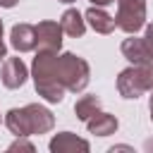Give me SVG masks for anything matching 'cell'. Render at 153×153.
Listing matches in <instances>:
<instances>
[{
	"instance_id": "obj_1",
	"label": "cell",
	"mask_w": 153,
	"mask_h": 153,
	"mask_svg": "<svg viewBox=\"0 0 153 153\" xmlns=\"http://www.w3.org/2000/svg\"><path fill=\"white\" fill-rule=\"evenodd\" d=\"M5 124L17 136H31V134L50 131L53 124H55V117L48 108L31 103V105H24V108H12L5 115Z\"/></svg>"
},
{
	"instance_id": "obj_2",
	"label": "cell",
	"mask_w": 153,
	"mask_h": 153,
	"mask_svg": "<svg viewBox=\"0 0 153 153\" xmlns=\"http://www.w3.org/2000/svg\"><path fill=\"white\" fill-rule=\"evenodd\" d=\"M55 60H57L55 50H38V55L33 57L36 91H38V96H43L50 103H60L65 98V86L57 81V74H55Z\"/></svg>"
},
{
	"instance_id": "obj_3",
	"label": "cell",
	"mask_w": 153,
	"mask_h": 153,
	"mask_svg": "<svg viewBox=\"0 0 153 153\" xmlns=\"http://www.w3.org/2000/svg\"><path fill=\"white\" fill-rule=\"evenodd\" d=\"M55 74H57V81L65 86V91H72V93L84 91L86 84H88V62L81 60L74 53L57 55V60H55Z\"/></svg>"
},
{
	"instance_id": "obj_4",
	"label": "cell",
	"mask_w": 153,
	"mask_h": 153,
	"mask_svg": "<svg viewBox=\"0 0 153 153\" xmlns=\"http://www.w3.org/2000/svg\"><path fill=\"white\" fill-rule=\"evenodd\" d=\"M146 24V2L143 0H117V14H115V26L136 33Z\"/></svg>"
},
{
	"instance_id": "obj_5",
	"label": "cell",
	"mask_w": 153,
	"mask_h": 153,
	"mask_svg": "<svg viewBox=\"0 0 153 153\" xmlns=\"http://www.w3.org/2000/svg\"><path fill=\"white\" fill-rule=\"evenodd\" d=\"M117 91L124 98H139L141 93H146L148 91L146 65H134V67L120 72V76H117Z\"/></svg>"
},
{
	"instance_id": "obj_6",
	"label": "cell",
	"mask_w": 153,
	"mask_h": 153,
	"mask_svg": "<svg viewBox=\"0 0 153 153\" xmlns=\"http://www.w3.org/2000/svg\"><path fill=\"white\" fill-rule=\"evenodd\" d=\"M36 45L38 50H60L62 45V26L57 22H41L36 26Z\"/></svg>"
},
{
	"instance_id": "obj_7",
	"label": "cell",
	"mask_w": 153,
	"mask_h": 153,
	"mask_svg": "<svg viewBox=\"0 0 153 153\" xmlns=\"http://www.w3.org/2000/svg\"><path fill=\"white\" fill-rule=\"evenodd\" d=\"M0 76H2V84L7 88H19L24 86L26 81V65L19 60V57H7L2 62V69H0Z\"/></svg>"
},
{
	"instance_id": "obj_8",
	"label": "cell",
	"mask_w": 153,
	"mask_h": 153,
	"mask_svg": "<svg viewBox=\"0 0 153 153\" xmlns=\"http://www.w3.org/2000/svg\"><path fill=\"white\" fill-rule=\"evenodd\" d=\"M10 43L19 53H29L36 48V26L31 24H14L10 31Z\"/></svg>"
},
{
	"instance_id": "obj_9",
	"label": "cell",
	"mask_w": 153,
	"mask_h": 153,
	"mask_svg": "<svg viewBox=\"0 0 153 153\" xmlns=\"http://www.w3.org/2000/svg\"><path fill=\"white\" fill-rule=\"evenodd\" d=\"M86 127L91 134H98V136H110L117 131V117L115 115H108V112H93L88 120H86Z\"/></svg>"
},
{
	"instance_id": "obj_10",
	"label": "cell",
	"mask_w": 153,
	"mask_h": 153,
	"mask_svg": "<svg viewBox=\"0 0 153 153\" xmlns=\"http://www.w3.org/2000/svg\"><path fill=\"white\" fill-rule=\"evenodd\" d=\"M122 55H124L131 65H148V62H153L151 55H148V50H146L143 38H127V41L122 43Z\"/></svg>"
},
{
	"instance_id": "obj_11",
	"label": "cell",
	"mask_w": 153,
	"mask_h": 153,
	"mask_svg": "<svg viewBox=\"0 0 153 153\" xmlns=\"http://www.w3.org/2000/svg\"><path fill=\"white\" fill-rule=\"evenodd\" d=\"M50 151L53 153H69V151H88V143L84 139H76V134L72 131H62L50 141Z\"/></svg>"
},
{
	"instance_id": "obj_12",
	"label": "cell",
	"mask_w": 153,
	"mask_h": 153,
	"mask_svg": "<svg viewBox=\"0 0 153 153\" xmlns=\"http://www.w3.org/2000/svg\"><path fill=\"white\" fill-rule=\"evenodd\" d=\"M86 22L98 31V33H112L115 31V17H110L108 12H103L100 7H91L86 10Z\"/></svg>"
},
{
	"instance_id": "obj_13",
	"label": "cell",
	"mask_w": 153,
	"mask_h": 153,
	"mask_svg": "<svg viewBox=\"0 0 153 153\" xmlns=\"http://www.w3.org/2000/svg\"><path fill=\"white\" fill-rule=\"evenodd\" d=\"M60 26H62V33H67V36H84V31H86V22L79 10H67L60 19Z\"/></svg>"
},
{
	"instance_id": "obj_14",
	"label": "cell",
	"mask_w": 153,
	"mask_h": 153,
	"mask_svg": "<svg viewBox=\"0 0 153 153\" xmlns=\"http://www.w3.org/2000/svg\"><path fill=\"white\" fill-rule=\"evenodd\" d=\"M98 110H100V98H96V96H84V98H79L76 105H74L76 117L84 120V122H86L93 112H98Z\"/></svg>"
},
{
	"instance_id": "obj_15",
	"label": "cell",
	"mask_w": 153,
	"mask_h": 153,
	"mask_svg": "<svg viewBox=\"0 0 153 153\" xmlns=\"http://www.w3.org/2000/svg\"><path fill=\"white\" fill-rule=\"evenodd\" d=\"M143 43H146V50H148V55H151V60H153V24H151V26L146 29Z\"/></svg>"
},
{
	"instance_id": "obj_16",
	"label": "cell",
	"mask_w": 153,
	"mask_h": 153,
	"mask_svg": "<svg viewBox=\"0 0 153 153\" xmlns=\"http://www.w3.org/2000/svg\"><path fill=\"white\" fill-rule=\"evenodd\" d=\"M14 148H26V151H33V146H31L29 141H17V143H12V146H10V151H14Z\"/></svg>"
},
{
	"instance_id": "obj_17",
	"label": "cell",
	"mask_w": 153,
	"mask_h": 153,
	"mask_svg": "<svg viewBox=\"0 0 153 153\" xmlns=\"http://www.w3.org/2000/svg\"><path fill=\"white\" fill-rule=\"evenodd\" d=\"M146 74H148V88H153V62L146 65Z\"/></svg>"
},
{
	"instance_id": "obj_18",
	"label": "cell",
	"mask_w": 153,
	"mask_h": 153,
	"mask_svg": "<svg viewBox=\"0 0 153 153\" xmlns=\"http://www.w3.org/2000/svg\"><path fill=\"white\" fill-rule=\"evenodd\" d=\"M5 43H2V19H0V57H5Z\"/></svg>"
},
{
	"instance_id": "obj_19",
	"label": "cell",
	"mask_w": 153,
	"mask_h": 153,
	"mask_svg": "<svg viewBox=\"0 0 153 153\" xmlns=\"http://www.w3.org/2000/svg\"><path fill=\"white\" fill-rule=\"evenodd\" d=\"M19 0H0V7H14Z\"/></svg>"
},
{
	"instance_id": "obj_20",
	"label": "cell",
	"mask_w": 153,
	"mask_h": 153,
	"mask_svg": "<svg viewBox=\"0 0 153 153\" xmlns=\"http://www.w3.org/2000/svg\"><path fill=\"white\" fill-rule=\"evenodd\" d=\"M96 7H105V5H110V2H115V0H91Z\"/></svg>"
},
{
	"instance_id": "obj_21",
	"label": "cell",
	"mask_w": 153,
	"mask_h": 153,
	"mask_svg": "<svg viewBox=\"0 0 153 153\" xmlns=\"http://www.w3.org/2000/svg\"><path fill=\"white\" fill-rule=\"evenodd\" d=\"M151 120H153V96H151Z\"/></svg>"
},
{
	"instance_id": "obj_22",
	"label": "cell",
	"mask_w": 153,
	"mask_h": 153,
	"mask_svg": "<svg viewBox=\"0 0 153 153\" xmlns=\"http://www.w3.org/2000/svg\"><path fill=\"white\" fill-rule=\"evenodd\" d=\"M57 2H76V0H57Z\"/></svg>"
}]
</instances>
